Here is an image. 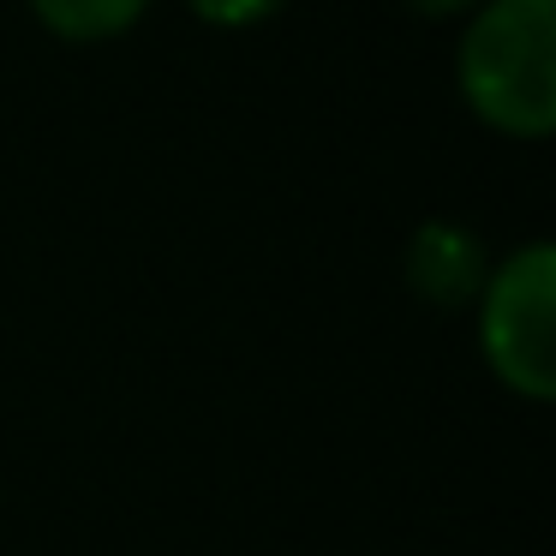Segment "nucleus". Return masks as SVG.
<instances>
[{
    "instance_id": "f257e3e1",
    "label": "nucleus",
    "mask_w": 556,
    "mask_h": 556,
    "mask_svg": "<svg viewBox=\"0 0 556 556\" xmlns=\"http://www.w3.org/2000/svg\"><path fill=\"white\" fill-rule=\"evenodd\" d=\"M460 97L491 132H556V0H484L460 37Z\"/></svg>"
},
{
    "instance_id": "f03ea898",
    "label": "nucleus",
    "mask_w": 556,
    "mask_h": 556,
    "mask_svg": "<svg viewBox=\"0 0 556 556\" xmlns=\"http://www.w3.org/2000/svg\"><path fill=\"white\" fill-rule=\"evenodd\" d=\"M479 348L496 383H508L515 395H556V252L544 240L520 245L508 264L484 276Z\"/></svg>"
},
{
    "instance_id": "7ed1b4c3",
    "label": "nucleus",
    "mask_w": 556,
    "mask_h": 556,
    "mask_svg": "<svg viewBox=\"0 0 556 556\" xmlns=\"http://www.w3.org/2000/svg\"><path fill=\"white\" fill-rule=\"evenodd\" d=\"M484 245L479 233H467L460 222H425L407 245V281L419 300L443 305V312H460V305H479L484 293Z\"/></svg>"
},
{
    "instance_id": "20e7f679",
    "label": "nucleus",
    "mask_w": 556,
    "mask_h": 556,
    "mask_svg": "<svg viewBox=\"0 0 556 556\" xmlns=\"http://www.w3.org/2000/svg\"><path fill=\"white\" fill-rule=\"evenodd\" d=\"M150 0H30V13L61 42H109L144 18Z\"/></svg>"
},
{
    "instance_id": "39448f33",
    "label": "nucleus",
    "mask_w": 556,
    "mask_h": 556,
    "mask_svg": "<svg viewBox=\"0 0 556 556\" xmlns=\"http://www.w3.org/2000/svg\"><path fill=\"white\" fill-rule=\"evenodd\" d=\"M186 7L216 30H245V25H264L281 0H186Z\"/></svg>"
},
{
    "instance_id": "423d86ee",
    "label": "nucleus",
    "mask_w": 556,
    "mask_h": 556,
    "mask_svg": "<svg viewBox=\"0 0 556 556\" xmlns=\"http://www.w3.org/2000/svg\"><path fill=\"white\" fill-rule=\"evenodd\" d=\"M419 13H431V18H448V13H460V7H479V0H413Z\"/></svg>"
}]
</instances>
